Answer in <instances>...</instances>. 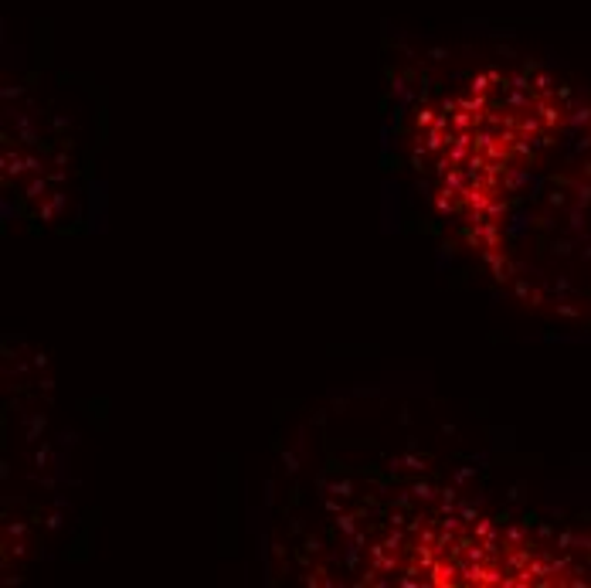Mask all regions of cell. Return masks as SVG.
I'll return each instance as SVG.
<instances>
[{
    "label": "cell",
    "instance_id": "obj_1",
    "mask_svg": "<svg viewBox=\"0 0 591 588\" xmlns=\"http://www.w3.org/2000/svg\"><path fill=\"white\" fill-rule=\"evenodd\" d=\"M442 180H445V194H462V191L469 187V177H465L462 170H455V167H448V170H445Z\"/></svg>",
    "mask_w": 591,
    "mask_h": 588
},
{
    "label": "cell",
    "instance_id": "obj_2",
    "mask_svg": "<svg viewBox=\"0 0 591 588\" xmlns=\"http://www.w3.org/2000/svg\"><path fill=\"white\" fill-rule=\"evenodd\" d=\"M472 123H479V119H472V116H465V109H462V112H452V126H459V130H469Z\"/></svg>",
    "mask_w": 591,
    "mask_h": 588
},
{
    "label": "cell",
    "instance_id": "obj_3",
    "mask_svg": "<svg viewBox=\"0 0 591 588\" xmlns=\"http://www.w3.org/2000/svg\"><path fill=\"white\" fill-rule=\"evenodd\" d=\"M489 82H493V78H486V75H476V78H472V95H486Z\"/></svg>",
    "mask_w": 591,
    "mask_h": 588
},
{
    "label": "cell",
    "instance_id": "obj_4",
    "mask_svg": "<svg viewBox=\"0 0 591 588\" xmlns=\"http://www.w3.org/2000/svg\"><path fill=\"white\" fill-rule=\"evenodd\" d=\"M432 112H435V109H418V126H432V123L439 119V116H432Z\"/></svg>",
    "mask_w": 591,
    "mask_h": 588
},
{
    "label": "cell",
    "instance_id": "obj_5",
    "mask_svg": "<svg viewBox=\"0 0 591 588\" xmlns=\"http://www.w3.org/2000/svg\"><path fill=\"white\" fill-rule=\"evenodd\" d=\"M520 130H523V133H533V130H537V119H523Z\"/></svg>",
    "mask_w": 591,
    "mask_h": 588
},
{
    "label": "cell",
    "instance_id": "obj_6",
    "mask_svg": "<svg viewBox=\"0 0 591 588\" xmlns=\"http://www.w3.org/2000/svg\"><path fill=\"white\" fill-rule=\"evenodd\" d=\"M27 194H31V197H41V194H44V184H41V180H38V184H31V191H27Z\"/></svg>",
    "mask_w": 591,
    "mask_h": 588
}]
</instances>
